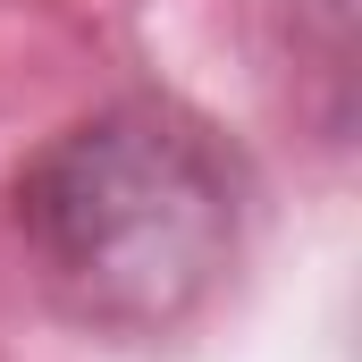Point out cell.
I'll return each mask as SVG.
<instances>
[{
    "label": "cell",
    "mask_w": 362,
    "mask_h": 362,
    "mask_svg": "<svg viewBox=\"0 0 362 362\" xmlns=\"http://www.w3.org/2000/svg\"><path fill=\"white\" fill-rule=\"evenodd\" d=\"M236 160L160 101L68 127L17 185L51 295L101 329H169L236 262Z\"/></svg>",
    "instance_id": "1"
}]
</instances>
